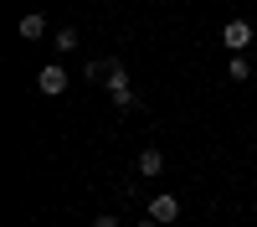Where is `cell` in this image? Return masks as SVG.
<instances>
[{"instance_id": "5", "label": "cell", "mask_w": 257, "mask_h": 227, "mask_svg": "<svg viewBox=\"0 0 257 227\" xmlns=\"http://www.w3.org/2000/svg\"><path fill=\"white\" fill-rule=\"evenodd\" d=\"M226 78H231V83H247V78H252V57H242V52H237V57L226 62Z\"/></svg>"}, {"instance_id": "8", "label": "cell", "mask_w": 257, "mask_h": 227, "mask_svg": "<svg viewBox=\"0 0 257 227\" xmlns=\"http://www.w3.org/2000/svg\"><path fill=\"white\" fill-rule=\"evenodd\" d=\"M52 41H57V52H77V31H72V26H62Z\"/></svg>"}, {"instance_id": "1", "label": "cell", "mask_w": 257, "mask_h": 227, "mask_svg": "<svg viewBox=\"0 0 257 227\" xmlns=\"http://www.w3.org/2000/svg\"><path fill=\"white\" fill-rule=\"evenodd\" d=\"M221 41H226L231 52H247V47H252L257 36H252V26H247V21L237 16V21H226V26H221Z\"/></svg>"}, {"instance_id": "9", "label": "cell", "mask_w": 257, "mask_h": 227, "mask_svg": "<svg viewBox=\"0 0 257 227\" xmlns=\"http://www.w3.org/2000/svg\"><path fill=\"white\" fill-rule=\"evenodd\" d=\"M93 227H118V217H93Z\"/></svg>"}, {"instance_id": "6", "label": "cell", "mask_w": 257, "mask_h": 227, "mask_svg": "<svg viewBox=\"0 0 257 227\" xmlns=\"http://www.w3.org/2000/svg\"><path fill=\"white\" fill-rule=\"evenodd\" d=\"M103 83H108V93L128 88V67H123V62H108V72H103Z\"/></svg>"}, {"instance_id": "7", "label": "cell", "mask_w": 257, "mask_h": 227, "mask_svg": "<svg viewBox=\"0 0 257 227\" xmlns=\"http://www.w3.org/2000/svg\"><path fill=\"white\" fill-rule=\"evenodd\" d=\"M160 171H165V155L160 150H144L139 155V176H160Z\"/></svg>"}, {"instance_id": "4", "label": "cell", "mask_w": 257, "mask_h": 227, "mask_svg": "<svg viewBox=\"0 0 257 227\" xmlns=\"http://www.w3.org/2000/svg\"><path fill=\"white\" fill-rule=\"evenodd\" d=\"M21 36H26V41L47 36V16H41V11H26V16H21Z\"/></svg>"}, {"instance_id": "2", "label": "cell", "mask_w": 257, "mask_h": 227, "mask_svg": "<svg viewBox=\"0 0 257 227\" xmlns=\"http://www.w3.org/2000/svg\"><path fill=\"white\" fill-rule=\"evenodd\" d=\"M36 88L47 93V98H57V93H67V72H62L57 62H52V67H41V72H36Z\"/></svg>"}, {"instance_id": "3", "label": "cell", "mask_w": 257, "mask_h": 227, "mask_svg": "<svg viewBox=\"0 0 257 227\" xmlns=\"http://www.w3.org/2000/svg\"><path fill=\"white\" fill-rule=\"evenodd\" d=\"M149 217H155V222H175V217H180V201L165 191V196H155V201H149Z\"/></svg>"}, {"instance_id": "10", "label": "cell", "mask_w": 257, "mask_h": 227, "mask_svg": "<svg viewBox=\"0 0 257 227\" xmlns=\"http://www.w3.org/2000/svg\"><path fill=\"white\" fill-rule=\"evenodd\" d=\"M139 227H165V222H155V217H144V222H139Z\"/></svg>"}, {"instance_id": "11", "label": "cell", "mask_w": 257, "mask_h": 227, "mask_svg": "<svg viewBox=\"0 0 257 227\" xmlns=\"http://www.w3.org/2000/svg\"><path fill=\"white\" fill-rule=\"evenodd\" d=\"M252 57H257V41H252Z\"/></svg>"}]
</instances>
